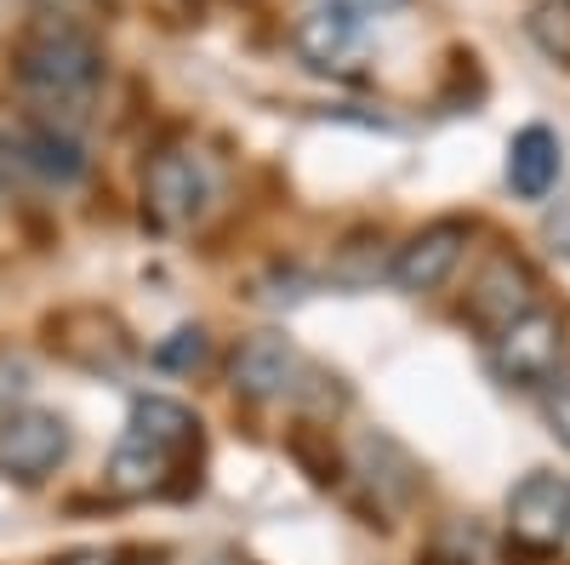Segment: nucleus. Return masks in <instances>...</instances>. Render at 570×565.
<instances>
[{
  "label": "nucleus",
  "instance_id": "nucleus-1",
  "mask_svg": "<svg viewBox=\"0 0 570 565\" xmlns=\"http://www.w3.org/2000/svg\"><path fill=\"white\" fill-rule=\"evenodd\" d=\"M12 80L40 120H80L104 86V46L75 18H35L12 46Z\"/></svg>",
  "mask_w": 570,
  "mask_h": 565
},
{
  "label": "nucleus",
  "instance_id": "nucleus-2",
  "mask_svg": "<svg viewBox=\"0 0 570 565\" xmlns=\"http://www.w3.org/2000/svg\"><path fill=\"white\" fill-rule=\"evenodd\" d=\"M212 195H217V177H212L206 155H195V149H160L142 166V217L160 234L195 228L206 217Z\"/></svg>",
  "mask_w": 570,
  "mask_h": 565
},
{
  "label": "nucleus",
  "instance_id": "nucleus-3",
  "mask_svg": "<svg viewBox=\"0 0 570 565\" xmlns=\"http://www.w3.org/2000/svg\"><path fill=\"white\" fill-rule=\"evenodd\" d=\"M69 457V422L58 411H0V480L12 486H40L52 480Z\"/></svg>",
  "mask_w": 570,
  "mask_h": 565
},
{
  "label": "nucleus",
  "instance_id": "nucleus-4",
  "mask_svg": "<svg viewBox=\"0 0 570 565\" xmlns=\"http://www.w3.org/2000/svg\"><path fill=\"white\" fill-rule=\"evenodd\" d=\"M564 366V320L548 309H531L525 320L502 325L491 338V371L513 389H542Z\"/></svg>",
  "mask_w": 570,
  "mask_h": 565
},
{
  "label": "nucleus",
  "instance_id": "nucleus-5",
  "mask_svg": "<svg viewBox=\"0 0 570 565\" xmlns=\"http://www.w3.org/2000/svg\"><path fill=\"white\" fill-rule=\"evenodd\" d=\"M508 543L525 554H559L570 543V480L525 475L508 491Z\"/></svg>",
  "mask_w": 570,
  "mask_h": 565
},
{
  "label": "nucleus",
  "instance_id": "nucleus-6",
  "mask_svg": "<svg viewBox=\"0 0 570 565\" xmlns=\"http://www.w3.org/2000/svg\"><path fill=\"white\" fill-rule=\"evenodd\" d=\"M303 383H308V360L285 343V338H274V332L246 338L240 349L228 354V389L240 394V400H252V406L297 400Z\"/></svg>",
  "mask_w": 570,
  "mask_h": 565
},
{
  "label": "nucleus",
  "instance_id": "nucleus-7",
  "mask_svg": "<svg viewBox=\"0 0 570 565\" xmlns=\"http://www.w3.org/2000/svg\"><path fill=\"white\" fill-rule=\"evenodd\" d=\"M537 292H542L537 286V269L525 257L491 252L480 263V274H473V286H468V320L480 325L485 338H497L502 325H513V320H525L531 309H542Z\"/></svg>",
  "mask_w": 570,
  "mask_h": 565
},
{
  "label": "nucleus",
  "instance_id": "nucleus-8",
  "mask_svg": "<svg viewBox=\"0 0 570 565\" xmlns=\"http://www.w3.org/2000/svg\"><path fill=\"white\" fill-rule=\"evenodd\" d=\"M468 241H473V228H468L462 217H440V223H428V228H416L411 241L394 252L389 280H394L400 292H411V298L440 292L445 280L456 274V263L468 257Z\"/></svg>",
  "mask_w": 570,
  "mask_h": 565
},
{
  "label": "nucleus",
  "instance_id": "nucleus-9",
  "mask_svg": "<svg viewBox=\"0 0 570 565\" xmlns=\"http://www.w3.org/2000/svg\"><path fill=\"white\" fill-rule=\"evenodd\" d=\"M12 155L23 172L46 177V183H80L86 177V149H80V137L58 120H23L12 131Z\"/></svg>",
  "mask_w": 570,
  "mask_h": 565
},
{
  "label": "nucleus",
  "instance_id": "nucleus-10",
  "mask_svg": "<svg viewBox=\"0 0 570 565\" xmlns=\"http://www.w3.org/2000/svg\"><path fill=\"white\" fill-rule=\"evenodd\" d=\"M126 435L142 440V446H160L166 457H188L200 446V417L188 411L183 400H166V394H137L131 400V422Z\"/></svg>",
  "mask_w": 570,
  "mask_h": 565
},
{
  "label": "nucleus",
  "instance_id": "nucleus-11",
  "mask_svg": "<svg viewBox=\"0 0 570 565\" xmlns=\"http://www.w3.org/2000/svg\"><path fill=\"white\" fill-rule=\"evenodd\" d=\"M297 52L308 69H348L360 58V40H365V23L337 12V7H314L303 23H297Z\"/></svg>",
  "mask_w": 570,
  "mask_h": 565
},
{
  "label": "nucleus",
  "instance_id": "nucleus-12",
  "mask_svg": "<svg viewBox=\"0 0 570 565\" xmlns=\"http://www.w3.org/2000/svg\"><path fill=\"white\" fill-rule=\"evenodd\" d=\"M559 183V137L548 126H525L508 144V188L519 201H548Z\"/></svg>",
  "mask_w": 570,
  "mask_h": 565
},
{
  "label": "nucleus",
  "instance_id": "nucleus-13",
  "mask_svg": "<svg viewBox=\"0 0 570 565\" xmlns=\"http://www.w3.org/2000/svg\"><path fill=\"white\" fill-rule=\"evenodd\" d=\"M177 468V457H166L160 446H142V440H120L115 446V457H109V486L120 491V497H149V491H160L166 486V475Z\"/></svg>",
  "mask_w": 570,
  "mask_h": 565
},
{
  "label": "nucleus",
  "instance_id": "nucleus-14",
  "mask_svg": "<svg viewBox=\"0 0 570 565\" xmlns=\"http://www.w3.org/2000/svg\"><path fill=\"white\" fill-rule=\"evenodd\" d=\"M525 35L537 40L542 58L570 69V0H537L531 18H525Z\"/></svg>",
  "mask_w": 570,
  "mask_h": 565
},
{
  "label": "nucleus",
  "instance_id": "nucleus-15",
  "mask_svg": "<svg viewBox=\"0 0 570 565\" xmlns=\"http://www.w3.org/2000/svg\"><path fill=\"white\" fill-rule=\"evenodd\" d=\"M155 360H160V366H171V371L200 366V360H206V332H200V325H195V332L183 325V332H171V338L155 349Z\"/></svg>",
  "mask_w": 570,
  "mask_h": 565
},
{
  "label": "nucleus",
  "instance_id": "nucleus-16",
  "mask_svg": "<svg viewBox=\"0 0 570 565\" xmlns=\"http://www.w3.org/2000/svg\"><path fill=\"white\" fill-rule=\"evenodd\" d=\"M542 389H548V400H542V406H548L553 435L570 446V377H553V383H542Z\"/></svg>",
  "mask_w": 570,
  "mask_h": 565
},
{
  "label": "nucleus",
  "instance_id": "nucleus-17",
  "mask_svg": "<svg viewBox=\"0 0 570 565\" xmlns=\"http://www.w3.org/2000/svg\"><path fill=\"white\" fill-rule=\"evenodd\" d=\"M325 7H337V12H348V18H360V23H376V18L400 12L405 0H325Z\"/></svg>",
  "mask_w": 570,
  "mask_h": 565
},
{
  "label": "nucleus",
  "instance_id": "nucleus-18",
  "mask_svg": "<svg viewBox=\"0 0 570 565\" xmlns=\"http://www.w3.org/2000/svg\"><path fill=\"white\" fill-rule=\"evenodd\" d=\"M542 234H548V241H553V252H559V257H570V201H559V206L548 212Z\"/></svg>",
  "mask_w": 570,
  "mask_h": 565
},
{
  "label": "nucleus",
  "instance_id": "nucleus-19",
  "mask_svg": "<svg viewBox=\"0 0 570 565\" xmlns=\"http://www.w3.org/2000/svg\"><path fill=\"white\" fill-rule=\"evenodd\" d=\"M18 155H12V137H0V201H7L12 195V183H18Z\"/></svg>",
  "mask_w": 570,
  "mask_h": 565
},
{
  "label": "nucleus",
  "instance_id": "nucleus-20",
  "mask_svg": "<svg viewBox=\"0 0 570 565\" xmlns=\"http://www.w3.org/2000/svg\"><path fill=\"white\" fill-rule=\"evenodd\" d=\"M416 565H468V554H451V548H428Z\"/></svg>",
  "mask_w": 570,
  "mask_h": 565
},
{
  "label": "nucleus",
  "instance_id": "nucleus-21",
  "mask_svg": "<svg viewBox=\"0 0 570 565\" xmlns=\"http://www.w3.org/2000/svg\"><path fill=\"white\" fill-rule=\"evenodd\" d=\"M52 565H115L109 554H63V559H52Z\"/></svg>",
  "mask_w": 570,
  "mask_h": 565
},
{
  "label": "nucleus",
  "instance_id": "nucleus-22",
  "mask_svg": "<svg viewBox=\"0 0 570 565\" xmlns=\"http://www.w3.org/2000/svg\"><path fill=\"white\" fill-rule=\"evenodd\" d=\"M212 565H246V559H212Z\"/></svg>",
  "mask_w": 570,
  "mask_h": 565
}]
</instances>
